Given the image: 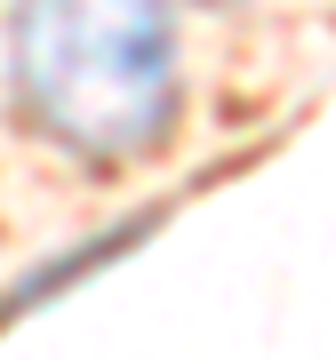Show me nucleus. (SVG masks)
<instances>
[{"instance_id":"nucleus-1","label":"nucleus","mask_w":336,"mask_h":360,"mask_svg":"<svg viewBox=\"0 0 336 360\" xmlns=\"http://www.w3.org/2000/svg\"><path fill=\"white\" fill-rule=\"evenodd\" d=\"M8 72L25 112L80 160H136L176 120L168 0H16Z\"/></svg>"}]
</instances>
